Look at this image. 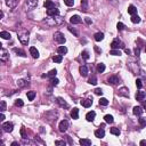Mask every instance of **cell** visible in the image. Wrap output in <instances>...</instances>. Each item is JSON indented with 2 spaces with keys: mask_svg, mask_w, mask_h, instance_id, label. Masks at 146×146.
<instances>
[{
  "mask_svg": "<svg viewBox=\"0 0 146 146\" xmlns=\"http://www.w3.org/2000/svg\"><path fill=\"white\" fill-rule=\"evenodd\" d=\"M116 29H118L119 31H122L123 29H125V25H123V24H122L121 22H119V23L116 24Z\"/></svg>",
  "mask_w": 146,
  "mask_h": 146,
  "instance_id": "47",
  "label": "cell"
},
{
  "mask_svg": "<svg viewBox=\"0 0 146 146\" xmlns=\"http://www.w3.org/2000/svg\"><path fill=\"white\" fill-rule=\"evenodd\" d=\"M54 39H55V41H57V42L60 43V45L65 43V41H66V39H65L64 34H63L62 32H56L55 34H54Z\"/></svg>",
  "mask_w": 146,
  "mask_h": 146,
  "instance_id": "4",
  "label": "cell"
},
{
  "mask_svg": "<svg viewBox=\"0 0 146 146\" xmlns=\"http://www.w3.org/2000/svg\"><path fill=\"white\" fill-rule=\"evenodd\" d=\"M143 107L146 110V100H143Z\"/></svg>",
  "mask_w": 146,
  "mask_h": 146,
  "instance_id": "60",
  "label": "cell"
},
{
  "mask_svg": "<svg viewBox=\"0 0 146 146\" xmlns=\"http://www.w3.org/2000/svg\"><path fill=\"white\" fill-rule=\"evenodd\" d=\"M128 13L130 14L131 16H133V15H136V14H137V8H136L133 5H130L128 7Z\"/></svg>",
  "mask_w": 146,
  "mask_h": 146,
  "instance_id": "24",
  "label": "cell"
},
{
  "mask_svg": "<svg viewBox=\"0 0 146 146\" xmlns=\"http://www.w3.org/2000/svg\"><path fill=\"white\" fill-rule=\"evenodd\" d=\"M133 52H135V56H139V54H140V49H139V47H137V48H135V50H133Z\"/></svg>",
  "mask_w": 146,
  "mask_h": 146,
  "instance_id": "51",
  "label": "cell"
},
{
  "mask_svg": "<svg viewBox=\"0 0 146 146\" xmlns=\"http://www.w3.org/2000/svg\"><path fill=\"white\" fill-rule=\"evenodd\" d=\"M21 135H22V137H23V138H25V137H26L25 129H24V128H22V129H21Z\"/></svg>",
  "mask_w": 146,
  "mask_h": 146,
  "instance_id": "54",
  "label": "cell"
},
{
  "mask_svg": "<svg viewBox=\"0 0 146 146\" xmlns=\"http://www.w3.org/2000/svg\"><path fill=\"white\" fill-rule=\"evenodd\" d=\"M38 6V0H26L25 9L26 10H33Z\"/></svg>",
  "mask_w": 146,
  "mask_h": 146,
  "instance_id": "3",
  "label": "cell"
},
{
  "mask_svg": "<svg viewBox=\"0 0 146 146\" xmlns=\"http://www.w3.org/2000/svg\"><path fill=\"white\" fill-rule=\"evenodd\" d=\"M0 120H1V121H5V115H4V114H1V115H0Z\"/></svg>",
  "mask_w": 146,
  "mask_h": 146,
  "instance_id": "59",
  "label": "cell"
},
{
  "mask_svg": "<svg viewBox=\"0 0 146 146\" xmlns=\"http://www.w3.org/2000/svg\"><path fill=\"white\" fill-rule=\"evenodd\" d=\"M143 112H144V110H143V107H140V106H135V107L133 108V113L135 114V115H137V116L142 115Z\"/></svg>",
  "mask_w": 146,
  "mask_h": 146,
  "instance_id": "11",
  "label": "cell"
},
{
  "mask_svg": "<svg viewBox=\"0 0 146 146\" xmlns=\"http://www.w3.org/2000/svg\"><path fill=\"white\" fill-rule=\"evenodd\" d=\"M110 54L113 56H120L121 55V52L119 50V49H112L111 52H110Z\"/></svg>",
  "mask_w": 146,
  "mask_h": 146,
  "instance_id": "39",
  "label": "cell"
},
{
  "mask_svg": "<svg viewBox=\"0 0 146 146\" xmlns=\"http://www.w3.org/2000/svg\"><path fill=\"white\" fill-rule=\"evenodd\" d=\"M57 52H58L60 55H65V54L67 53V48L65 47V46H60L58 49H57Z\"/></svg>",
  "mask_w": 146,
  "mask_h": 146,
  "instance_id": "26",
  "label": "cell"
},
{
  "mask_svg": "<svg viewBox=\"0 0 146 146\" xmlns=\"http://www.w3.org/2000/svg\"><path fill=\"white\" fill-rule=\"evenodd\" d=\"M95 116H96V112L90 111V112H88V113H87L86 119H87V121L91 122V121H94V120H95Z\"/></svg>",
  "mask_w": 146,
  "mask_h": 146,
  "instance_id": "15",
  "label": "cell"
},
{
  "mask_svg": "<svg viewBox=\"0 0 146 146\" xmlns=\"http://www.w3.org/2000/svg\"><path fill=\"white\" fill-rule=\"evenodd\" d=\"M104 120H105V122H106V123H112V122L114 121V119H113V116H112V115L107 114V115L104 116Z\"/></svg>",
  "mask_w": 146,
  "mask_h": 146,
  "instance_id": "33",
  "label": "cell"
},
{
  "mask_svg": "<svg viewBox=\"0 0 146 146\" xmlns=\"http://www.w3.org/2000/svg\"><path fill=\"white\" fill-rule=\"evenodd\" d=\"M2 17H4V13L1 12V13H0V18H2Z\"/></svg>",
  "mask_w": 146,
  "mask_h": 146,
  "instance_id": "62",
  "label": "cell"
},
{
  "mask_svg": "<svg viewBox=\"0 0 146 146\" xmlns=\"http://www.w3.org/2000/svg\"><path fill=\"white\" fill-rule=\"evenodd\" d=\"M50 82H52V85H53V86H57V85H58V82H60V80H58L57 78L54 77V78L52 79V81H50Z\"/></svg>",
  "mask_w": 146,
  "mask_h": 146,
  "instance_id": "46",
  "label": "cell"
},
{
  "mask_svg": "<svg viewBox=\"0 0 146 146\" xmlns=\"http://www.w3.org/2000/svg\"><path fill=\"white\" fill-rule=\"evenodd\" d=\"M30 54L32 55L33 58H38V57H39V52H38V49H37L35 47H31L30 48Z\"/></svg>",
  "mask_w": 146,
  "mask_h": 146,
  "instance_id": "20",
  "label": "cell"
},
{
  "mask_svg": "<svg viewBox=\"0 0 146 146\" xmlns=\"http://www.w3.org/2000/svg\"><path fill=\"white\" fill-rule=\"evenodd\" d=\"M17 85H18V87H24V86H26V85H27V86H29V82H26L25 80H18L17 81Z\"/></svg>",
  "mask_w": 146,
  "mask_h": 146,
  "instance_id": "41",
  "label": "cell"
},
{
  "mask_svg": "<svg viewBox=\"0 0 146 146\" xmlns=\"http://www.w3.org/2000/svg\"><path fill=\"white\" fill-rule=\"evenodd\" d=\"M104 71H105V64H103V63L97 64V72H98V73H103Z\"/></svg>",
  "mask_w": 146,
  "mask_h": 146,
  "instance_id": "29",
  "label": "cell"
},
{
  "mask_svg": "<svg viewBox=\"0 0 146 146\" xmlns=\"http://www.w3.org/2000/svg\"><path fill=\"white\" fill-rule=\"evenodd\" d=\"M131 22H133V24H137V23L140 22V17L138 16L137 14H136V15H133V16H131Z\"/></svg>",
  "mask_w": 146,
  "mask_h": 146,
  "instance_id": "30",
  "label": "cell"
},
{
  "mask_svg": "<svg viewBox=\"0 0 146 146\" xmlns=\"http://www.w3.org/2000/svg\"><path fill=\"white\" fill-rule=\"evenodd\" d=\"M71 118H72L73 120H77L78 118H79V110L78 108H73L72 111H71Z\"/></svg>",
  "mask_w": 146,
  "mask_h": 146,
  "instance_id": "25",
  "label": "cell"
},
{
  "mask_svg": "<svg viewBox=\"0 0 146 146\" xmlns=\"http://www.w3.org/2000/svg\"><path fill=\"white\" fill-rule=\"evenodd\" d=\"M15 105H16V106H20V107H22V106H23V105H24V103H23V100H22V99H16V100H15Z\"/></svg>",
  "mask_w": 146,
  "mask_h": 146,
  "instance_id": "42",
  "label": "cell"
},
{
  "mask_svg": "<svg viewBox=\"0 0 146 146\" xmlns=\"http://www.w3.org/2000/svg\"><path fill=\"white\" fill-rule=\"evenodd\" d=\"M95 94L99 95V96H102V95H103V90H102L100 88H96V89H95Z\"/></svg>",
  "mask_w": 146,
  "mask_h": 146,
  "instance_id": "49",
  "label": "cell"
},
{
  "mask_svg": "<svg viewBox=\"0 0 146 146\" xmlns=\"http://www.w3.org/2000/svg\"><path fill=\"white\" fill-rule=\"evenodd\" d=\"M119 95H120V96H123V97H129V90H128V88H126V87H122L120 90H119Z\"/></svg>",
  "mask_w": 146,
  "mask_h": 146,
  "instance_id": "17",
  "label": "cell"
},
{
  "mask_svg": "<svg viewBox=\"0 0 146 146\" xmlns=\"http://www.w3.org/2000/svg\"><path fill=\"white\" fill-rule=\"evenodd\" d=\"M95 50H96L97 53H102V50H100V49H99L98 47H95Z\"/></svg>",
  "mask_w": 146,
  "mask_h": 146,
  "instance_id": "58",
  "label": "cell"
},
{
  "mask_svg": "<svg viewBox=\"0 0 146 146\" xmlns=\"http://www.w3.org/2000/svg\"><path fill=\"white\" fill-rule=\"evenodd\" d=\"M80 74H81L82 77H87L88 75V73H89V71H88V66L87 65H82V66H80Z\"/></svg>",
  "mask_w": 146,
  "mask_h": 146,
  "instance_id": "12",
  "label": "cell"
},
{
  "mask_svg": "<svg viewBox=\"0 0 146 146\" xmlns=\"http://www.w3.org/2000/svg\"><path fill=\"white\" fill-rule=\"evenodd\" d=\"M145 52H146V47H145Z\"/></svg>",
  "mask_w": 146,
  "mask_h": 146,
  "instance_id": "63",
  "label": "cell"
},
{
  "mask_svg": "<svg viewBox=\"0 0 146 146\" xmlns=\"http://www.w3.org/2000/svg\"><path fill=\"white\" fill-rule=\"evenodd\" d=\"M26 96H27V99L29 100H33L35 97V93L34 91H27L26 93Z\"/></svg>",
  "mask_w": 146,
  "mask_h": 146,
  "instance_id": "31",
  "label": "cell"
},
{
  "mask_svg": "<svg viewBox=\"0 0 146 146\" xmlns=\"http://www.w3.org/2000/svg\"><path fill=\"white\" fill-rule=\"evenodd\" d=\"M14 52L16 53V54H17L18 56H22V57H25V52H23V50H22V49H17V48H15V49H14Z\"/></svg>",
  "mask_w": 146,
  "mask_h": 146,
  "instance_id": "34",
  "label": "cell"
},
{
  "mask_svg": "<svg viewBox=\"0 0 146 146\" xmlns=\"http://www.w3.org/2000/svg\"><path fill=\"white\" fill-rule=\"evenodd\" d=\"M55 145H57V146H65V142H62V140H56L55 142Z\"/></svg>",
  "mask_w": 146,
  "mask_h": 146,
  "instance_id": "50",
  "label": "cell"
},
{
  "mask_svg": "<svg viewBox=\"0 0 146 146\" xmlns=\"http://www.w3.org/2000/svg\"><path fill=\"white\" fill-rule=\"evenodd\" d=\"M29 32L25 30H23V31H20L17 33V37H18V40L21 41V43H23V45H27L29 43Z\"/></svg>",
  "mask_w": 146,
  "mask_h": 146,
  "instance_id": "2",
  "label": "cell"
},
{
  "mask_svg": "<svg viewBox=\"0 0 146 146\" xmlns=\"http://www.w3.org/2000/svg\"><path fill=\"white\" fill-rule=\"evenodd\" d=\"M57 103L60 104V107H65V108L69 107V104L66 103V102H65V100L62 98V97H58V98H57Z\"/></svg>",
  "mask_w": 146,
  "mask_h": 146,
  "instance_id": "19",
  "label": "cell"
},
{
  "mask_svg": "<svg viewBox=\"0 0 146 146\" xmlns=\"http://www.w3.org/2000/svg\"><path fill=\"white\" fill-rule=\"evenodd\" d=\"M111 133L112 135H114V136H120L121 131L118 128H111Z\"/></svg>",
  "mask_w": 146,
  "mask_h": 146,
  "instance_id": "35",
  "label": "cell"
},
{
  "mask_svg": "<svg viewBox=\"0 0 146 146\" xmlns=\"http://www.w3.org/2000/svg\"><path fill=\"white\" fill-rule=\"evenodd\" d=\"M125 52H126V54H127V55H130V54H131V52H130L129 49H125Z\"/></svg>",
  "mask_w": 146,
  "mask_h": 146,
  "instance_id": "56",
  "label": "cell"
},
{
  "mask_svg": "<svg viewBox=\"0 0 146 146\" xmlns=\"http://www.w3.org/2000/svg\"><path fill=\"white\" fill-rule=\"evenodd\" d=\"M0 37L2 39H10V33L9 32H7V31H2V32H0Z\"/></svg>",
  "mask_w": 146,
  "mask_h": 146,
  "instance_id": "28",
  "label": "cell"
},
{
  "mask_svg": "<svg viewBox=\"0 0 146 146\" xmlns=\"http://www.w3.org/2000/svg\"><path fill=\"white\" fill-rule=\"evenodd\" d=\"M111 47L112 49H119V48H123L125 46H123V43L121 42L119 39H114L111 43Z\"/></svg>",
  "mask_w": 146,
  "mask_h": 146,
  "instance_id": "7",
  "label": "cell"
},
{
  "mask_svg": "<svg viewBox=\"0 0 146 146\" xmlns=\"http://www.w3.org/2000/svg\"><path fill=\"white\" fill-rule=\"evenodd\" d=\"M85 21H86L87 24H91V23H93V21H91L89 17H86V18H85Z\"/></svg>",
  "mask_w": 146,
  "mask_h": 146,
  "instance_id": "55",
  "label": "cell"
},
{
  "mask_svg": "<svg viewBox=\"0 0 146 146\" xmlns=\"http://www.w3.org/2000/svg\"><path fill=\"white\" fill-rule=\"evenodd\" d=\"M18 2H20V0H6V5L9 8H15L18 5Z\"/></svg>",
  "mask_w": 146,
  "mask_h": 146,
  "instance_id": "9",
  "label": "cell"
},
{
  "mask_svg": "<svg viewBox=\"0 0 146 146\" xmlns=\"http://www.w3.org/2000/svg\"><path fill=\"white\" fill-rule=\"evenodd\" d=\"M45 23L49 26H57L63 23V17L60 15H54V16H48V18L45 21Z\"/></svg>",
  "mask_w": 146,
  "mask_h": 146,
  "instance_id": "1",
  "label": "cell"
},
{
  "mask_svg": "<svg viewBox=\"0 0 146 146\" xmlns=\"http://www.w3.org/2000/svg\"><path fill=\"white\" fill-rule=\"evenodd\" d=\"M136 86H137L138 89H142V87H143L142 80H139V79H137V80H136Z\"/></svg>",
  "mask_w": 146,
  "mask_h": 146,
  "instance_id": "48",
  "label": "cell"
},
{
  "mask_svg": "<svg viewBox=\"0 0 146 146\" xmlns=\"http://www.w3.org/2000/svg\"><path fill=\"white\" fill-rule=\"evenodd\" d=\"M145 96H146V94L144 93V91H142V90H139V91L136 93V99L139 100V102H143L144 98H145Z\"/></svg>",
  "mask_w": 146,
  "mask_h": 146,
  "instance_id": "14",
  "label": "cell"
},
{
  "mask_svg": "<svg viewBox=\"0 0 146 146\" xmlns=\"http://www.w3.org/2000/svg\"><path fill=\"white\" fill-rule=\"evenodd\" d=\"M64 4L66 5V6L71 7V6H73V5H74V0H64Z\"/></svg>",
  "mask_w": 146,
  "mask_h": 146,
  "instance_id": "44",
  "label": "cell"
},
{
  "mask_svg": "<svg viewBox=\"0 0 146 146\" xmlns=\"http://www.w3.org/2000/svg\"><path fill=\"white\" fill-rule=\"evenodd\" d=\"M95 136L97 138H103L105 136V131H104V129H97L96 131H95Z\"/></svg>",
  "mask_w": 146,
  "mask_h": 146,
  "instance_id": "22",
  "label": "cell"
},
{
  "mask_svg": "<svg viewBox=\"0 0 146 146\" xmlns=\"http://www.w3.org/2000/svg\"><path fill=\"white\" fill-rule=\"evenodd\" d=\"M91 104H93V99H82L81 100V105L83 106V107H90Z\"/></svg>",
  "mask_w": 146,
  "mask_h": 146,
  "instance_id": "16",
  "label": "cell"
},
{
  "mask_svg": "<svg viewBox=\"0 0 146 146\" xmlns=\"http://www.w3.org/2000/svg\"><path fill=\"white\" fill-rule=\"evenodd\" d=\"M18 145V143L17 142H14V143H12V146H17Z\"/></svg>",
  "mask_w": 146,
  "mask_h": 146,
  "instance_id": "61",
  "label": "cell"
},
{
  "mask_svg": "<svg viewBox=\"0 0 146 146\" xmlns=\"http://www.w3.org/2000/svg\"><path fill=\"white\" fill-rule=\"evenodd\" d=\"M140 145H142V146H146V140H142V142H140Z\"/></svg>",
  "mask_w": 146,
  "mask_h": 146,
  "instance_id": "57",
  "label": "cell"
},
{
  "mask_svg": "<svg viewBox=\"0 0 146 146\" xmlns=\"http://www.w3.org/2000/svg\"><path fill=\"white\" fill-rule=\"evenodd\" d=\"M70 22H71L72 24H80V23L82 22V20H81L80 16H78V15H73L72 17L70 18Z\"/></svg>",
  "mask_w": 146,
  "mask_h": 146,
  "instance_id": "10",
  "label": "cell"
},
{
  "mask_svg": "<svg viewBox=\"0 0 146 146\" xmlns=\"http://www.w3.org/2000/svg\"><path fill=\"white\" fill-rule=\"evenodd\" d=\"M88 83H90V85H96L97 83V78L95 77V75H93V77L89 78V80H88Z\"/></svg>",
  "mask_w": 146,
  "mask_h": 146,
  "instance_id": "36",
  "label": "cell"
},
{
  "mask_svg": "<svg viewBox=\"0 0 146 146\" xmlns=\"http://www.w3.org/2000/svg\"><path fill=\"white\" fill-rule=\"evenodd\" d=\"M69 30H70V32H71V33H73L75 37H78V32L74 30V29H72V27H69Z\"/></svg>",
  "mask_w": 146,
  "mask_h": 146,
  "instance_id": "52",
  "label": "cell"
},
{
  "mask_svg": "<svg viewBox=\"0 0 146 146\" xmlns=\"http://www.w3.org/2000/svg\"><path fill=\"white\" fill-rule=\"evenodd\" d=\"M58 128H60V133H65L67 129H69V121L67 120H63L60 122V126H58Z\"/></svg>",
  "mask_w": 146,
  "mask_h": 146,
  "instance_id": "5",
  "label": "cell"
},
{
  "mask_svg": "<svg viewBox=\"0 0 146 146\" xmlns=\"http://www.w3.org/2000/svg\"><path fill=\"white\" fill-rule=\"evenodd\" d=\"M2 129L6 133H12L14 130V125L12 122H4L2 123Z\"/></svg>",
  "mask_w": 146,
  "mask_h": 146,
  "instance_id": "6",
  "label": "cell"
},
{
  "mask_svg": "<svg viewBox=\"0 0 146 146\" xmlns=\"http://www.w3.org/2000/svg\"><path fill=\"white\" fill-rule=\"evenodd\" d=\"M79 143H80V145H82V146H90L91 145V140L90 139H87V138H82V139H80Z\"/></svg>",
  "mask_w": 146,
  "mask_h": 146,
  "instance_id": "21",
  "label": "cell"
},
{
  "mask_svg": "<svg viewBox=\"0 0 146 146\" xmlns=\"http://www.w3.org/2000/svg\"><path fill=\"white\" fill-rule=\"evenodd\" d=\"M104 39V33L103 32H97V33H96V34H95V40H96V41H102V40H103Z\"/></svg>",
  "mask_w": 146,
  "mask_h": 146,
  "instance_id": "27",
  "label": "cell"
},
{
  "mask_svg": "<svg viewBox=\"0 0 146 146\" xmlns=\"http://www.w3.org/2000/svg\"><path fill=\"white\" fill-rule=\"evenodd\" d=\"M0 58H1L2 62H7V60H9V54H8V52H7L5 48L1 49V53H0Z\"/></svg>",
  "mask_w": 146,
  "mask_h": 146,
  "instance_id": "8",
  "label": "cell"
},
{
  "mask_svg": "<svg viewBox=\"0 0 146 146\" xmlns=\"http://www.w3.org/2000/svg\"><path fill=\"white\" fill-rule=\"evenodd\" d=\"M58 9L54 7V8H50V9H47V15L48 16H54V15H58Z\"/></svg>",
  "mask_w": 146,
  "mask_h": 146,
  "instance_id": "18",
  "label": "cell"
},
{
  "mask_svg": "<svg viewBox=\"0 0 146 146\" xmlns=\"http://www.w3.org/2000/svg\"><path fill=\"white\" fill-rule=\"evenodd\" d=\"M43 6L46 7V9H50V8H54V7H55V4L53 2L52 0H46L45 4H43Z\"/></svg>",
  "mask_w": 146,
  "mask_h": 146,
  "instance_id": "23",
  "label": "cell"
},
{
  "mask_svg": "<svg viewBox=\"0 0 146 146\" xmlns=\"http://www.w3.org/2000/svg\"><path fill=\"white\" fill-rule=\"evenodd\" d=\"M81 56H82V58H85V60H88V58H89V53L87 52V50H83V52L81 53Z\"/></svg>",
  "mask_w": 146,
  "mask_h": 146,
  "instance_id": "43",
  "label": "cell"
},
{
  "mask_svg": "<svg viewBox=\"0 0 146 146\" xmlns=\"http://www.w3.org/2000/svg\"><path fill=\"white\" fill-rule=\"evenodd\" d=\"M108 83H111V85H113V86H115V85H118L119 83V78L116 77V75H111V77L108 78Z\"/></svg>",
  "mask_w": 146,
  "mask_h": 146,
  "instance_id": "13",
  "label": "cell"
},
{
  "mask_svg": "<svg viewBox=\"0 0 146 146\" xmlns=\"http://www.w3.org/2000/svg\"><path fill=\"white\" fill-rule=\"evenodd\" d=\"M99 104H100L102 106H107V105H108V100L106 98L102 97V98L99 99Z\"/></svg>",
  "mask_w": 146,
  "mask_h": 146,
  "instance_id": "37",
  "label": "cell"
},
{
  "mask_svg": "<svg viewBox=\"0 0 146 146\" xmlns=\"http://www.w3.org/2000/svg\"><path fill=\"white\" fill-rule=\"evenodd\" d=\"M81 6H82V10L86 12L87 8H88V0H82L81 1Z\"/></svg>",
  "mask_w": 146,
  "mask_h": 146,
  "instance_id": "38",
  "label": "cell"
},
{
  "mask_svg": "<svg viewBox=\"0 0 146 146\" xmlns=\"http://www.w3.org/2000/svg\"><path fill=\"white\" fill-rule=\"evenodd\" d=\"M56 73H57V71H56V70H52V71H49V72H48V77H50V78H54L56 75Z\"/></svg>",
  "mask_w": 146,
  "mask_h": 146,
  "instance_id": "45",
  "label": "cell"
},
{
  "mask_svg": "<svg viewBox=\"0 0 146 146\" xmlns=\"http://www.w3.org/2000/svg\"><path fill=\"white\" fill-rule=\"evenodd\" d=\"M53 60H54L55 63H62L63 57H62V55H55L54 57H53Z\"/></svg>",
  "mask_w": 146,
  "mask_h": 146,
  "instance_id": "32",
  "label": "cell"
},
{
  "mask_svg": "<svg viewBox=\"0 0 146 146\" xmlns=\"http://www.w3.org/2000/svg\"><path fill=\"white\" fill-rule=\"evenodd\" d=\"M138 122H139V125L142 126V127H146V118H139L138 119Z\"/></svg>",
  "mask_w": 146,
  "mask_h": 146,
  "instance_id": "40",
  "label": "cell"
},
{
  "mask_svg": "<svg viewBox=\"0 0 146 146\" xmlns=\"http://www.w3.org/2000/svg\"><path fill=\"white\" fill-rule=\"evenodd\" d=\"M0 110H1V112H4L5 110H6V103H5L4 100L1 102V108H0Z\"/></svg>",
  "mask_w": 146,
  "mask_h": 146,
  "instance_id": "53",
  "label": "cell"
}]
</instances>
